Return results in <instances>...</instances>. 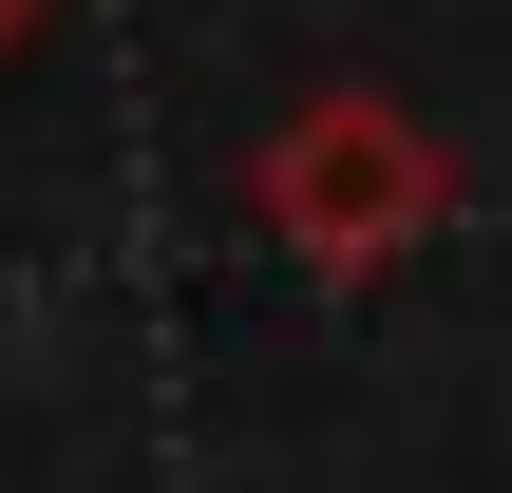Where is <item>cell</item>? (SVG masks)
Returning a JSON list of instances; mask_svg holds the SVG:
<instances>
[{
	"label": "cell",
	"instance_id": "1",
	"mask_svg": "<svg viewBox=\"0 0 512 493\" xmlns=\"http://www.w3.org/2000/svg\"><path fill=\"white\" fill-rule=\"evenodd\" d=\"M247 190H266V228H285V247H399V228L437 209V152H418L380 95H304V114L266 133V171H247Z\"/></svg>",
	"mask_w": 512,
	"mask_h": 493
},
{
	"label": "cell",
	"instance_id": "2",
	"mask_svg": "<svg viewBox=\"0 0 512 493\" xmlns=\"http://www.w3.org/2000/svg\"><path fill=\"white\" fill-rule=\"evenodd\" d=\"M19 19H38V0H0V38H19Z\"/></svg>",
	"mask_w": 512,
	"mask_h": 493
}]
</instances>
